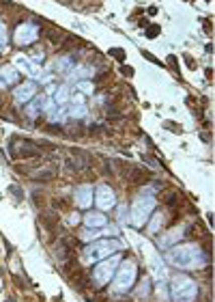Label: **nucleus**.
<instances>
[{
	"label": "nucleus",
	"mask_w": 215,
	"mask_h": 302,
	"mask_svg": "<svg viewBox=\"0 0 215 302\" xmlns=\"http://www.w3.org/2000/svg\"><path fill=\"white\" fill-rule=\"evenodd\" d=\"M168 261H170L174 268H179V270H198V268L204 266L206 257H204L202 248L198 244L187 242V244L174 246L170 251V255H168Z\"/></svg>",
	"instance_id": "obj_1"
},
{
	"label": "nucleus",
	"mask_w": 215,
	"mask_h": 302,
	"mask_svg": "<svg viewBox=\"0 0 215 302\" xmlns=\"http://www.w3.org/2000/svg\"><path fill=\"white\" fill-rule=\"evenodd\" d=\"M157 205V201H155V196H153L151 192H142V194H138L136 199L132 201V207H129V222H132L134 226H144L147 224V220L151 218L153 214V209H155Z\"/></svg>",
	"instance_id": "obj_2"
},
{
	"label": "nucleus",
	"mask_w": 215,
	"mask_h": 302,
	"mask_svg": "<svg viewBox=\"0 0 215 302\" xmlns=\"http://www.w3.org/2000/svg\"><path fill=\"white\" fill-rule=\"evenodd\" d=\"M170 293L174 302H194L198 296V285L191 276L176 274L170 283Z\"/></svg>",
	"instance_id": "obj_3"
},
{
	"label": "nucleus",
	"mask_w": 215,
	"mask_h": 302,
	"mask_svg": "<svg viewBox=\"0 0 215 302\" xmlns=\"http://www.w3.org/2000/svg\"><path fill=\"white\" fill-rule=\"evenodd\" d=\"M136 276H138V268H136V261L132 259H125L119 263L117 268V276H114V283H112V289L114 293H125L134 287L136 283Z\"/></svg>",
	"instance_id": "obj_4"
},
{
	"label": "nucleus",
	"mask_w": 215,
	"mask_h": 302,
	"mask_svg": "<svg viewBox=\"0 0 215 302\" xmlns=\"http://www.w3.org/2000/svg\"><path fill=\"white\" fill-rule=\"evenodd\" d=\"M125 244L119 240H101V242H93V244L86 246L84 251V261L93 263V261H103L105 257H110L114 251H123Z\"/></svg>",
	"instance_id": "obj_5"
},
{
	"label": "nucleus",
	"mask_w": 215,
	"mask_h": 302,
	"mask_svg": "<svg viewBox=\"0 0 215 302\" xmlns=\"http://www.w3.org/2000/svg\"><path fill=\"white\" fill-rule=\"evenodd\" d=\"M119 263H121V255L117 253V257H108V259L103 261H97V266L93 270V281L97 287H103L108 281L112 278L114 274V270L119 268Z\"/></svg>",
	"instance_id": "obj_6"
},
{
	"label": "nucleus",
	"mask_w": 215,
	"mask_h": 302,
	"mask_svg": "<svg viewBox=\"0 0 215 302\" xmlns=\"http://www.w3.org/2000/svg\"><path fill=\"white\" fill-rule=\"evenodd\" d=\"M93 203L97 205V211H108L114 207V203H117V194L110 186H99L97 190L93 192Z\"/></svg>",
	"instance_id": "obj_7"
},
{
	"label": "nucleus",
	"mask_w": 215,
	"mask_h": 302,
	"mask_svg": "<svg viewBox=\"0 0 215 302\" xmlns=\"http://www.w3.org/2000/svg\"><path fill=\"white\" fill-rule=\"evenodd\" d=\"M37 37H39V26H37L35 22H24V24H20L18 28H15V43L18 45L35 43Z\"/></svg>",
	"instance_id": "obj_8"
},
{
	"label": "nucleus",
	"mask_w": 215,
	"mask_h": 302,
	"mask_svg": "<svg viewBox=\"0 0 215 302\" xmlns=\"http://www.w3.org/2000/svg\"><path fill=\"white\" fill-rule=\"evenodd\" d=\"M35 93H37V85L28 80V82H24V85L15 87L13 97H15V102H18V104H24V102H28V100H33Z\"/></svg>",
	"instance_id": "obj_9"
},
{
	"label": "nucleus",
	"mask_w": 215,
	"mask_h": 302,
	"mask_svg": "<svg viewBox=\"0 0 215 302\" xmlns=\"http://www.w3.org/2000/svg\"><path fill=\"white\" fill-rule=\"evenodd\" d=\"M75 205L82 207V209H88L93 205V188L90 186H80L75 190Z\"/></svg>",
	"instance_id": "obj_10"
},
{
	"label": "nucleus",
	"mask_w": 215,
	"mask_h": 302,
	"mask_svg": "<svg viewBox=\"0 0 215 302\" xmlns=\"http://www.w3.org/2000/svg\"><path fill=\"white\" fill-rule=\"evenodd\" d=\"M149 261L153 263V276H155V281H157V285L159 287H164V283H166V266H164V261L159 259L157 255H149Z\"/></svg>",
	"instance_id": "obj_11"
},
{
	"label": "nucleus",
	"mask_w": 215,
	"mask_h": 302,
	"mask_svg": "<svg viewBox=\"0 0 215 302\" xmlns=\"http://www.w3.org/2000/svg\"><path fill=\"white\" fill-rule=\"evenodd\" d=\"M187 233V226L185 224H181V226H176V229H172L170 233H166V238H161L159 240V246L161 248H168V246H172L174 242H179L183 236Z\"/></svg>",
	"instance_id": "obj_12"
},
{
	"label": "nucleus",
	"mask_w": 215,
	"mask_h": 302,
	"mask_svg": "<svg viewBox=\"0 0 215 302\" xmlns=\"http://www.w3.org/2000/svg\"><path fill=\"white\" fill-rule=\"evenodd\" d=\"M84 224H86L88 229H99V226L108 224V218L103 211H88V214L84 216Z\"/></svg>",
	"instance_id": "obj_13"
},
{
	"label": "nucleus",
	"mask_w": 215,
	"mask_h": 302,
	"mask_svg": "<svg viewBox=\"0 0 215 302\" xmlns=\"http://www.w3.org/2000/svg\"><path fill=\"white\" fill-rule=\"evenodd\" d=\"M13 65H15V69H24L28 76H30V73H33V76H39V73H41V71H39V67H35V65H33V60L26 58V56H15Z\"/></svg>",
	"instance_id": "obj_14"
},
{
	"label": "nucleus",
	"mask_w": 215,
	"mask_h": 302,
	"mask_svg": "<svg viewBox=\"0 0 215 302\" xmlns=\"http://www.w3.org/2000/svg\"><path fill=\"white\" fill-rule=\"evenodd\" d=\"M0 80H3L5 85H13V82H18V69H15L13 65H5L3 69H0Z\"/></svg>",
	"instance_id": "obj_15"
},
{
	"label": "nucleus",
	"mask_w": 215,
	"mask_h": 302,
	"mask_svg": "<svg viewBox=\"0 0 215 302\" xmlns=\"http://www.w3.org/2000/svg\"><path fill=\"white\" fill-rule=\"evenodd\" d=\"M67 100H69V89L67 87H58L56 93H54V104L60 106V104H65Z\"/></svg>",
	"instance_id": "obj_16"
},
{
	"label": "nucleus",
	"mask_w": 215,
	"mask_h": 302,
	"mask_svg": "<svg viewBox=\"0 0 215 302\" xmlns=\"http://www.w3.org/2000/svg\"><path fill=\"white\" fill-rule=\"evenodd\" d=\"M39 104H41L43 115H54V112H56V104H54V100H48V97H43V100H39Z\"/></svg>",
	"instance_id": "obj_17"
},
{
	"label": "nucleus",
	"mask_w": 215,
	"mask_h": 302,
	"mask_svg": "<svg viewBox=\"0 0 215 302\" xmlns=\"http://www.w3.org/2000/svg\"><path fill=\"white\" fill-rule=\"evenodd\" d=\"M161 224H164V216H161L159 211H157V214L153 216V222L149 224V233H157V229H159Z\"/></svg>",
	"instance_id": "obj_18"
},
{
	"label": "nucleus",
	"mask_w": 215,
	"mask_h": 302,
	"mask_svg": "<svg viewBox=\"0 0 215 302\" xmlns=\"http://www.w3.org/2000/svg\"><path fill=\"white\" fill-rule=\"evenodd\" d=\"M56 69H58V71H69V69H71V56H63V58H58Z\"/></svg>",
	"instance_id": "obj_19"
},
{
	"label": "nucleus",
	"mask_w": 215,
	"mask_h": 302,
	"mask_svg": "<svg viewBox=\"0 0 215 302\" xmlns=\"http://www.w3.org/2000/svg\"><path fill=\"white\" fill-rule=\"evenodd\" d=\"M99 236H101V233H99V231H93V229H90V231H84V233H82V240L93 242V240H97Z\"/></svg>",
	"instance_id": "obj_20"
},
{
	"label": "nucleus",
	"mask_w": 215,
	"mask_h": 302,
	"mask_svg": "<svg viewBox=\"0 0 215 302\" xmlns=\"http://www.w3.org/2000/svg\"><path fill=\"white\" fill-rule=\"evenodd\" d=\"M71 115H73V117H82V115H86V108H84V106H73V108H71Z\"/></svg>",
	"instance_id": "obj_21"
},
{
	"label": "nucleus",
	"mask_w": 215,
	"mask_h": 302,
	"mask_svg": "<svg viewBox=\"0 0 215 302\" xmlns=\"http://www.w3.org/2000/svg\"><path fill=\"white\" fill-rule=\"evenodd\" d=\"M0 43H7V26L3 24V22H0Z\"/></svg>",
	"instance_id": "obj_22"
},
{
	"label": "nucleus",
	"mask_w": 215,
	"mask_h": 302,
	"mask_svg": "<svg viewBox=\"0 0 215 302\" xmlns=\"http://www.w3.org/2000/svg\"><path fill=\"white\" fill-rule=\"evenodd\" d=\"M80 91H82V93H90V91H93V85H88V82H82Z\"/></svg>",
	"instance_id": "obj_23"
},
{
	"label": "nucleus",
	"mask_w": 215,
	"mask_h": 302,
	"mask_svg": "<svg viewBox=\"0 0 215 302\" xmlns=\"http://www.w3.org/2000/svg\"><path fill=\"white\" fill-rule=\"evenodd\" d=\"M69 222H71V224H78V222H80V216H78V214H71V216H69Z\"/></svg>",
	"instance_id": "obj_24"
}]
</instances>
